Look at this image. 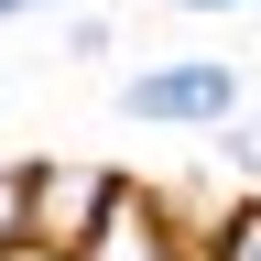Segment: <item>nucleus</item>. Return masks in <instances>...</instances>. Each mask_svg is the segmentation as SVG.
Masks as SVG:
<instances>
[{"label": "nucleus", "instance_id": "9d476101", "mask_svg": "<svg viewBox=\"0 0 261 261\" xmlns=\"http://www.w3.org/2000/svg\"><path fill=\"white\" fill-rule=\"evenodd\" d=\"M11 261H55V250H11Z\"/></svg>", "mask_w": 261, "mask_h": 261}, {"label": "nucleus", "instance_id": "1a4fd4ad", "mask_svg": "<svg viewBox=\"0 0 261 261\" xmlns=\"http://www.w3.org/2000/svg\"><path fill=\"white\" fill-rule=\"evenodd\" d=\"M174 11H196V22H207V11H250V0H174Z\"/></svg>", "mask_w": 261, "mask_h": 261}, {"label": "nucleus", "instance_id": "7ed1b4c3", "mask_svg": "<svg viewBox=\"0 0 261 261\" xmlns=\"http://www.w3.org/2000/svg\"><path fill=\"white\" fill-rule=\"evenodd\" d=\"M109 196H120V163H87V152H33V250L76 261V250H87V228L109 218Z\"/></svg>", "mask_w": 261, "mask_h": 261}, {"label": "nucleus", "instance_id": "39448f33", "mask_svg": "<svg viewBox=\"0 0 261 261\" xmlns=\"http://www.w3.org/2000/svg\"><path fill=\"white\" fill-rule=\"evenodd\" d=\"M55 55H65V65H109V55H120V22H109V11H65V22H55Z\"/></svg>", "mask_w": 261, "mask_h": 261}, {"label": "nucleus", "instance_id": "f257e3e1", "mask_svg": "<svg viewBox=\"0 0 261 261\" xmlns=\"http://www.w3.org/2000/svg\"><path fill=\"white\" fill-rule=\"evenodd\" d=\"M240 109H250V76L228 55H152V65L120 76V120L130 130H196V142H218Z\"/></svg>", "mask_w": 261, "mask_h": 261}, {"label": "nucleus", "instance_id": "f03ea898", "mask_svg": "<svg viewBox=\"0 0 261 261\" xmlns=\"http://www.w3.org/2000/svg\"><path fill=\"white\" fill-rule=\"evenodd\" d=\"M76 261H207V218H185L163 185H130V174H120L109 218L87 228Z\"/></svg>", "mask_w": 261, "mask_h": 261}, {"label": "nucleus", "instance_id": "20e7f679", "mask_svg": "<svg viewBox=\"0 0 261 261\" xmlns=\"http://www.w3.org/2000/svg\"><path fill=\"white\" fill-rule=\"evenodd\" d=\"M207 261H261V196H228L207 218Z\"/></svg>", "mask_w": 261, "mask_h": 261}, {"label": "nucleus", "instance_id": "6e6552de", "mask_svg": "<svg viewBox=\"0 0 261 261\" xmlns=\"http://www.w3.org/2000/svg\"><path fill=\"white\" fill-rule=\"evenodd\" d=\"M33 11H65V0H0V22H33Z\"/></svg>", "mask_w": 261, "mask_h": 261}, {"label": "nucleus", "instance_id": "423d86ee", "mask_svg": "<svg viewBox=\"0 0 261 261\" xmlns=\"http://www.w3.org/2000/svg\"><path fill=\"white\" fill-rule=\"evenodd\" d=\"M33 250V163H0V261Z\"/></svg>", "mask_w": 261, "mask_h": 261}, {"label": "nucleus", "instance_id": "0eeeda50", "mask_svg": "<svg viewBox=\"0 0 261 261\" xmlns=\"http://www.w3.org/2000/svg\"><path fill=\"white\" fill-rule=\"evenodd\" d=\"M207 152H218V174H240V185L261 196V109H240V120H228V130H218Z\"/></svg>", "mask_w": 261, "mask_h": 261}]
</instances>
